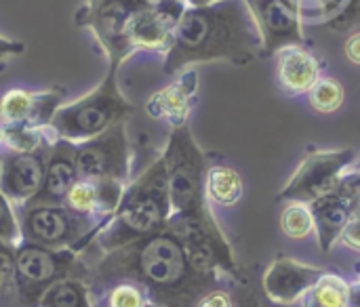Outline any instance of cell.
Listing matches in <instances>:
<instances>
[{
	"label": "cell",
	"instance_id": "obj_1",
	"mask_svg": "<svg viewBox=\"0 0 360 307\" xmlns=\"http://www.w3.org/2000/svg\"><path fill=\"white\" fill-rule=\"evenodd\" d=\"M89 268L91 293L114 282H133L158 307H198L215 285V278L194 270L184 242L169 226L97 257Z\"/></svg>",
	"mask_w": 360,
	"mask_h": 307
},
{
	"label": "cell",
	"instance_id": "obj_2",
	"mask_svg": "<svg viewBox=\"0 0 360 307\" xmlns=\"http://www.w3.org/2000/svg\"><path fill=\"white\" fill-rule=\"evenodd\" d=\"M259 44L262 32L257 21H253L245 11V2L224 0L217 4L196 6L181 13L175 25L173 53L167 70L173 72L188 61L211 59L247 63Z\"/></svg>",
	"mask_w": 360,
	"mask_h": 307
},
{
	"label": "cell",
	"instance_id": "obj_3",
	"mask_svg": "<svg viewBox=\"0 0 360 307\" xmlns=\"http://www.w3.org/2000/svg\"><path fill=\"white\" fill-rule=\"evenodd\" d=\"M171 219V198L165 160L154 162L120 198L110 223L91 242L99 257L160 232Z\"/></svg>",
	"mask_w": 360,
	"mask_h": 307
},
{
	"label": "cell",
	"instance_id": "obj_4",
	"mask_svg": "<svg viewBox=\"0 0 360 307\" xmlns=\"http://www.w3.org/2000/svg\"><path fill=\"white\" fill-rule=\"evenodd\" d=\"M162 160L167 169L171 217L211 223L213 217L207 209V175L202 166V154L198 152L186 126H177L173 131Z\"/></svg>",
	"mask_w": 360,
	"mask_h": 307
},
{
	"label": "cell",
	"instance_id": "obj_5",
	"mask_svg": "<svg viewBox=\"0 0 360 307\" xmlns=\"http://www.w3.org/2000/svg\"><path fill=\"white\" fill-rule=\"evenodd\" d=\"M91 268L84 253L72 249H46L19 242L15 247V291L19 307H40L44 293L59 280H89Z\"/></svg>",
	"mask_w": 360,
	"mask_h": 307
},
{
	"label": "cell",
	"instance_id": "obj_6",
	"mask_svg": "<svg viewBox=\"0 0 360 307\" xmlns=\"http://www.w3.org/2000/svg\"><path fill=\"white\" fill-rule=\"evenodd\" d=\"M21 242L46 249H72L84 253L95 240V223L76 215L65 204H21Z\"/></svg>",
	"mask_w": 360,
	"mask_h": 307
},
{
	"label": "cell",
	"instance_id": "obj_7",
	"mask_svg": "<svg viewBox=\"0 0 360 307\" xmlns=\"http://www.w3.org/2000/svg\"><path fill=\"white\" fill-rule=\"evenodd\" d=\"M131 110V105L120 97L114 76H110L95 93L89 97L55 112L51 126L55 133L74 143V141H89L112 124L120 122V118Z\"/></svg>",
	"mask_w": 360,
	"mask_h": 307
},
{
	"label": "cell",
	"instance_id": "obj_8",
	"mask_svg": "<svg viewBox=\"0 0 360 307\" xmlns=\"http://www.w3.org/2000/svg\"><path fill=\"white\" fill-rule=\"evenodd\" d=\"M76 169L80 179L122 183L129 173V145L124 124L116 122L101 135L78 145Z\"/></svg>",
	"mask_w": 360,
	"mask_h": 307
},
{
	"label": "cell",
	"instance_id": "obj_9",
	"mask_svg": "<svg viewBox=\"0 0 360 307\" xmlns=\"http://www.w3.org/2000/svg\"><path fill=\"white\" fill-rule=\"evenodd\" d=\"M352 152H316L304 160L300 171L293 175L289 185L283 190V198L295 200H319L340 185V171L352 160Z\"/></svg>",
	"mask_w": 360,
	"mask_h": 307
},
{
	"label": "cell",
	"instance_id": "obj_10",
	"mask_svg": "<svg viewBox=\"0 0 360 307\" xmlns=\"http://www.w3.org/2000/svg\"><path fill=\"white\" fill-rule=\"evenodd\" d=\"M44 169L46 160L40 152H11L2 160L0 192L11 202H30L44 181Z\"/></svg>",
	"mask_w": 360,
	"mask_h": 307
},
{
	"label": "cell",
	"instance_id": "obj_11",
	"mask_svg": "<svg viewBox=\"0 0 360 307\" xmlns=\"http://www.w3.org/2000/svg\"><path fill=\"white\" fill-rule=\"evenodd\" d=\"M253 8L257 27L268 51L283 48L287 42H300V17L297 6L300 0H247Z\"/></svg>",
	"mask_w": 360,
	"mask_h": 307
},
{
	"label": "cell",
	"instance_id": "obj_12",
	"mask_svg": "<svg viewBox=\"0 0 360 307\" xmlns=\"http://www.w3.org/2000/svg\"><path fill=\"white\" fill-rule=\"evenodd\" d=\"M78 169H76V148L70 141H59L51 148L44 169V181L38 190V194L25 202L27 207L36 204H63L68 192L78 181Z\"/></svg>",
	"mask_w": 360,
	"mask_h": 307
},
{
	"label": "cell",
	"instance_id": "obj_13",
	"mask_svg": "<svg viewBox=\"0 0 360 307\" xmlns=\"http://www.w3.org/2000/svg\"><path fill=\"white\" fill-rule=\"evenodd\" d=\"M325 272L293 259L274 261L264 276V291L276 306H289L310 291Z\"/></svg>",
	"mask_w": 360,
	"mask_h": 307
},
{
	"label": "cell",
	"instance_id": "obj_14",
	"mask_svg": "<svg viewBox=\"0 0 360 307\" xmlns=\"http://www.w3.org/2000/svg\"><path fill=\"white\" fill-rule=\"evenodd\" d=\"M356 188L352 183H340L338 190L312 202V215L316 221L319 238L323 249H329L338 236H342L344 228L352 217Z\"/></svg>",
	"mask_w": 360,
	"mask_h": 307
},
{
	"label": "cell",
	"instance_id": "obj_15",
	"mask_svg": "<svg viewBox=\"0 0 360 307\" xmlns=\"http://www.w3.org/2000/svg\"><path fill=\"white\" fill-rule=\"evenodd\" d=\"M278 82L287 93L310 91L319 82V61L300 46H283L278 53Z\"/></svg>",
	"mask_w": 360,
	"mask_h": 307
},
{
	"label": "cell",
	"instance_id": "obj_16",
	"mask_svg": "<svg viewBox=\"0 0 360 307\" xmlns=\"http://www.w3.org/2000/svg\"><path fill=\"white\" fill-rule=\"evenodd\" d=\"M194 89H196V74L190 72L179 82L156 93L152 97V101L148 103V112L154 118H169L177 126H184L186 114L190 110V97L194 95Z\"/></svg>",
	"mask_w": 360,
	"mask_h": 307
},
{
	"label": "cell",
	"instance_id": "obj_17",
	"mask_svg": "<svg viewBox=\"0 0 360 307\" xmlns=\"http://www.w3.org/2000/svg\"><path fill=\"white\" fill-rule=\"evenodd\" d=\"M137 0H103L97 13L101 34L105 38L118 40L131 34V25L137 17Z\"/></svg>",
	"mask_w": 360,
	"mask_h": 307
},
{
	"label": "cell",
	"instance_id": "obj_18",
	"mask_svg": "<svg viewBox=\"0 0 360 307\" xmlns=\"http://www.w3.org/2000/svg\"><path fill=\"white\" fill-rule=\"evenodd\" d=\"M205 190H207V200L219 207H232L243 196V179L234 169L219 164L207 171Z\"/></svg>",
	"mask_w": 360,
	"mask_h": 307
},
{
	"label": "cell",
	"instance_id": "obj_19",
	"mask_svg": "<svg viewBox=\"0 0 360 307\" xmlns=\"http://www.w3.org/2000/svg\"><path fill=\"white\" fill-rule=\"evenodd\" d=\"M40 307H95L91 289L82 278H65L55 282L42 297Z\"/></svg>",
	"mask_w": 360,
	"mask_h": 307
},
{
	"label": "cell",
	"instance_id": "obj_20",
	"mask_svg": "<svg viewBox=\"0 0 360 307\" xmlns=\"http://www.w3.org/2000/svg\"><path fill=\"white\" fill-rule=\"evenodd\" d=\"M95 307H150L148 295L133 282H114L91 293Z\"/></svg>",
	"mask_w": 360,
	"mask_h": 307
},
{
	"label": "cell",
	"instance_id": "obj_21",
	"mask_svg": "<svg viewBox=\"0 0 360 307\" xmlns=\"http://www.w3.org/2000/svg\"><path fill=\"white\" fill-rule=\"evenodd\" d=\"M348 297L350 287L342 278L333 274H323L310 289L306 307H348Z\"/></svg>",
	"mask_w": 360,
	"mask_h": 307
},
{
	"label": "cell",
	"instance_id": "obj_22",
	"mask_svg": "<svg viewBox=\"0 0 360 307\" xmlns=\"http://www.w3.org/2000/svg\"><path fill=\"white\" fill-rule=\"evenodd\" d=\"M281 228L293 240H302V238L310 236L316 230V221H314L312 209H308L304 202L289 204L283 211V215H281Z\"/></svg>",
	"mask_w": 360,
	"mask_h": 307
},
{
	"label": "cell",
	"instance_id": "obj_23",
	"mask_svg": "<svg viewBox=\"0 0 360 307\" xmlns=\"http://www.w3.org/2000/svg\"><path fill=\"white\" fill-rule=\"evenodd\" d=\"M0 307H19L15 291V247L0 242Z\"/></svg>",
	"mask_w": 360,
	"mask_h": 307
},
{
	"label": "cell",
	"instance_id": "obj_24",
	"mask_svg": "<svg viewBox=\"0 0 360 307\" xmlns=\"http://www.w3.org/2000/svg\"><path fill=\"white\" fill-rule=\"evenodd\" d=\"M310 103L316 112L329 114L335 112L344 103V89L338 80L333 78H323L312 86L310 93Z\"/></svg>",
	"mask_w": 360,
	"mask_h": 307
},
{
	"label": "cell",
	"instance_id": "obj_25",
	"mask_svg": "<svg viewBox=\"0 0 360 307\" xmlns=\"http://www.w3.org/2000/svg\"><path fill=\"white\" fill-rule=\"evenodd\" d=\"M0 242H6L11 247H17L21 242L19 219L13 215L11 204L2 192H0Z\"/></svg>",
	"mask_w": 360,
	"mask_h": 307
},
{
	"label": "cell",
	"instance_id": "obj_26",
	"mask_svg": "<svg viewBox=\"0 0 360 307\" xmlns=\"http://www.w3.org/2000/svg\"><path fill=\"white\" fill-rule=\"evenodd\" d=\"M198 307H234V299L230 293L213 289L198 301Z\"/></svg>",
	"mask_w": 360,
	"mask_h": 307
},
{
	"label": "cell",
	"instance_id": "obj_27",
	"mask_svg": "<svg viewBox=\"0 0 360 307\" xmlns=\"http://www.w3.org/2000/svg\"><path fill=\"white\" fill-rule=\"evenodd\" d=\"M346 57H348L352 63L360 65V32L348 38V42H346Z\"/></svg>",
	"mask_w": 360,
	"mask_h": 307
},
{
	"label": "cell",
	"instance_id": "obj_28",
	"mask_svg": "<svg viewBox=\"0 0 360 307\" xmlns=\"http://www.w3.org/2000/svg\"><path fill=\"white\" fill-rule=\"evenodd\" d=\"M234 307H262L259 303V297L253 289H247L245 293L240 291L238 293V299L234 301Z\"/></svg>",
	"mask_w": 360,
	"mask_h": 307
},
{
	"label": "cell",
	"instance_id": "obj_29",
	"mask_svg": "<svg viewBox=\"0 0 360 307\" xmlns=\"http://www.w3.org/2000/svg\"><path fill=\"white\" fill-rule=\"evenodd\" d=\"M348 307H360V285H352V287H350Z\"/></svg>",
	"mask_w": 360,
	"mask_h": 307
},
{
	"label": "cell",
	"instance_id": "obj_30",
	"mask_svg": "<svg viewBox=\"0 0 360 307\" xmlns=\"http://www.w3.org/2000/svg\"><path fill=\"white\" fill-rule=\"evenodd\" d=\"M137 2L150 6V8H160V6H165V4H169V2H173V0H137Z\"/></svg>",
	"mask_w": 360,
	"mask_h": 307
},
{
	"label": "cell",
	"instance_id": "obj_31",
	"mask_svg": "<svg viewBox=\"0 0 360 307\" xmlns=\"http://www.w3.org/2000/svg\"><path fill=\"white\" fill-rule=\"evenodd\" d=\"M352 217H354V219H356V221H360V204H359V209H356V211H354V215H352Z\"/></svg>",
	"mask_w": 360,
	"mask_h": 307
},
{
	"label": "cell",
	"instance_id": "obj_32",
	"mask_svg": "<svg viewBox=\"0 0 360 307\" xmlns=\"http://www.w3.org/2000/svg\"><path fill=\"white\" fill-rule=\"evenodd\" d=\"M2 143H4V129L0 126V145H2Z\"/></svg>",
	"mask_w": 360,
	"mask_h": 307
},
{
	"label": "cell",
	"instance_id": "obj_33",
	"mask_svg": "<svg viewBox=\"0 0 360 307\" xmlns=\"http://www.w3.org/2000/svg\"><path fill=\"white\" fill-rule=\"evenodd\" d=\"M2 51H8V48H6V46H2V44H0V53H2Z\"/></svg>",
	"mask_w": 360,
	"mask_h": 307
},
{
	"label": "cell",
	"instance_id": "obj_34",
	"mask_svg": "<svg viewBox=\"0 0 360 307\" xmlns=\"http://www.w3.org/2000/svg\"><path fill=\"white\" fill-rule=\"evenodd\" d=\"M359 173H360V158H359ZM359 177H360V175H359Z\"/></svg>",
	"mask_w": 360,
	"mask_h": 307
},
{
	"label": "cell",
	"instance_id": "obj_35",
	"mask_svg": "<svg viewBox=\"0 0 360 307\" xmlns=\"http://www.w3.org/2000/svg\"><path fill=\"white\" fill-rule=\"evenodd\" d=\"M150 307H158V306H150Z\"/></svg>",
	"mask_w": 360,
	"mask_h": 307
},
{
	"label": "cell",
	"instance_id": "obj_36",
	"mask_svg": "<svg viewBox=\"0 0 360 307\" xmlns=\"http://www.w3.org/2000/svg\"><path fill=\"white\" fill-rule=\"evenodd\" d=\"M274 307H276V306H274Z\"/></svg>",
	"mask_w": 360,
	"mask_h": 307
}]
</instances>
